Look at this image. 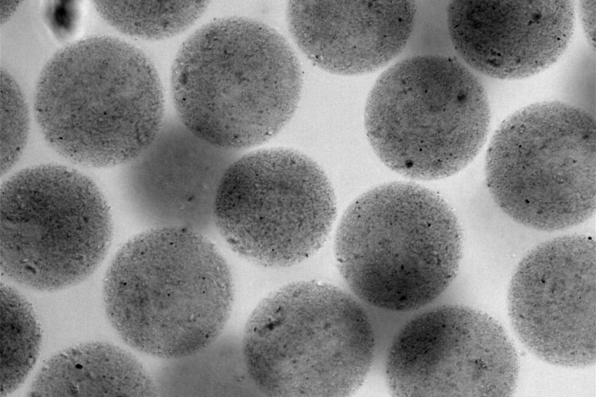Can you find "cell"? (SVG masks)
I'll list each match as a JSON object with an SVG mask.
<instances>
[{
    "instance_id": "17",
    "label": "cell",
    "mask_w": 596,
    "mask_h": 397,
    "mask_svg": "<svg viewBox=\"0 0 596 397\" xmlns=\"http://www.w3.org/2000/svg\"><path fill=\"white\" fill-rule=\"evenodd\" d=\"M100 15L120 32L144 39H163L191 26L203 14V1H95Z\"/></svg>"
},
{
    "instance_id": "8",
    "label": "cell",
    "mask_w": 596,
    "mask_h": 397,
    "mask_svg": "<svg viewBox=\"0 0 596 397\" xmlns=\"http://www.w3.org/2000/svg\"><path fill=\"white\" fill-rule=\"evenodd\" d=\"M98 187L83 173L46 164L22 170L1 189V269L26 288L52 291L89 277L112 238Z\"/></svg>"
},
{
    "instance_id": "2",
    "label": "cell",
    "mask_w": 596,
    "mask_h": 397,
    "mask_svg": "<svg viewBox=\"0 0 596 397\" xmlns=\"http://www.w3.org/2000/svg\"><path fill=\"white\" fill-rule=\"evenodd\" d=\"M233 281L206 236L191 229H148L116 253L103 282L109 321L131 347L163 358L194 355L222 333Z\"/></svg>"
},
{
    "instance_id": "9",
    "label": "cell",
    "mask_w": 596,
    "mask_h": 397,
    "mask_svg": "<svg viewBox=\"0 0 596 397\" xmlns=\"http://www.w3.org/2000/svg\"><path fill=\"white\" fill-rule=\"evenodd\" d=\"M337 203L324 170L290 149L241 155L225 170L214 203L217 232L243 258L290 267L315 254L332 229Z\"/></svg>"
},
{
    "instance_id": "6",
    "label": "cell",
    "mask_w": 596,
    "mask_h": 397,
    "mask_svg": "<svg viewBox=\"0 0 596 397\" xmlns=\"http://www.w3.org/2000/svg\"><path fill=\"white\" fill-rule=\"evenodd\" d=\"M490 121L479 78L457 59L439 54L412 56L384 71L364 117L378 158L399 174L424 180L451 176L470 163Z\"/></svg>"
},
{
    "instance_id": "19",
    "label": "cell",
    "mask_w": 596,
    "mask_h": 397,
    "mask_svg": "<svg viewBox=\"0 0 596 397\" xmlns=\"http://www.w3.org/2000/svg\"><path fill=\"white\" fill-rule=\"evenodd\" d=\"M581 15L583 28L586 31L587 36L590 41L595 43V1H581Z\"/></svg>"
},
{
    "instance_id": "20",
    "label": "cell",
    "mask_w": 596,
    "mask_h": 397,
    "mask_svg": "<svg viewBox=\"0 0 596 397\" xmlns=\"http://www.w3.org/2000/svg\"><path fill=\"white\" fill-rule=\"evenodd\" d=\"M19 1H1V23L6 22L16 11Z\"/></svg>"
},
{
    "instance_id": "3",
    "label": "cell",
    "mask_w": 596,
    "mask_h": 397,
    "mask_svg": "<svg viewBox=\"0 0 596 397\" xmlns=\"http://www.w3.org/2000/svg\"><path fill=\"white\" fill-rule=\"evenodd\" d=\"M34 112L52 149L94 168L135 160L165 119L154 65L140 49L111 36L88 37L57 51L40 73Z\"/></svg>"
},
{
    "instance_id": "7",
    "label": "cell",
    "mask_w": 596,
    "mask_h": 397,
    "mask_svg": "<svg viewBox=\"0 0 596 397\" xmlns=\"http://www.w3.org/2000/svg\"><path fill=\"white\" fill-rule=\"evenodd\" d=\"M595 116L560 100L508 116L485 157L487 187L517 222L541 231L578 225L595 210Z\"/></svg>"
},
{
    "instance_id": "1",
    "label": "cell",
    "mask_w": 596,
    "mask_h": 397,
    "mask_svg": "<svg viewBox=\"0 0 596 397\" xmlns=\"http://www.w3.org/2000/svg\"><path fill=\"white\" fill-rule=\"evenodd\" d=\"M180 121L215 147L234 151L276 135L299 101L302 72L288 42L254 19L215 20L180 47L171 70Z\"/></svg>"
},
{
    "instance_id": "12",
    "label": "cell",
    "mask_w": 596,
    "mask_h": 397,
    "mask_svg": "<svg viewBox=\"0 0 596 397\" xmlns=\"http://www.w3.org/2000/svg\"><path fill=\"white\" fill-rule=\"evenodd\" d=\"M240 154L203 140L177 116L165 117L153 142L120 173L124 201L144 227L185 228L210 238L217 232L219 182Z\"/></svg>"
},
{
    "instance_id": "15",
    "label": "cell",
    "mask_w": 596,
    "mask_h": 397,
    "mask_svg": "<svg viewBox=\"0 0 596 397\" xmlns=\"http://www.w3.org/2000/svg\"><path fill=\"white\" fill-rule=\"evenodd\" d=\"M152 378L121 348L103 342L69 347L48 359L28 396L45 397L154 396Z\"/></svg>"
},
{
    "instance_id": "14",
    "label": "cell",
    "mask_w": 596,
    "mask_h": 397,
    "mask_svg": "<svg viewBox=\"0 0 596 397\" xmlns=\"http://www.w3.org/2000/svg\"><path fill=\"white\" fill-rule=\"evenodd\" d=\"M416 13L414 1H292L287 20L303 53L316 65L341 75L381 68L405 48Z\"/></svg>"
},
{
    "instance_id": "4",
    "label": "cell",
    "mask_w": 596,
    "mask_h": 397,
    "mask_svg": "<svg viewBox=\"0 0 596 397\" xmlns=\"http://www.w3.org/2000/svg\"><path fill=\"white\" fill-rule=\"evenodd\" d=\"M463 253L456 215L434 191L392 182L354 200L337 229L339 272L366 303L386 310L421 308L455 278Z\"/></svg>"
},
{
    "instance_id": "13",
    "label": "cell",
    "mask_w": 596,
    "mask_h": 397,
    "mask_svg": "<svg viewBox=\"0 0 596 397\" xmlns=\"http://www.w3.org/2000/svg\"><path fill=\"white\" fill-rule=\"evenodd\" d=\"M454 50L470 68L501 80L546 69L567 49L575 8L569 0H456L447 8Z\"/></svg>"
},
{
    "instance_id": "11",
    "label": "cell",
    "mask_w": 596,
    "mask_h": 397,
    "mask_svg": "<svg viewBox=\"0 0 596 397\" xmlns=\"http://www.w3.org/2000/svg\"><path fill=\"white\" fill-rule=\"evenodd\" d=\"M595 249L590 236H559L529 250L514 271L511 325L546 362L571 368L595 362Z\"/></svg>"
},
{
    "instance_id": "16",
    "label": "cell",
    "mask_w": 596,
    "mask_h": 397,
    "mask_svg": "<svg viewBox=\"0 0 596 397\" xmlns=\"http://www.w3.org/2000/svg\"><path fill=\"white\" fill-rule=\"evenodd\" d=\"M41 344V327L33 307L17 290L1 283V396L13 393L24 382L36 363Z\"/></svg>"
},
{
    "instance_id": "10",
    "label": "cell",
    "mask_w": 596,
    "mask_h": 397,
    "mask_svg": "<svg viewBox=\"0 0 596 397\" xmlns=\"http://www.w3.org/2000/svg\"><path fill=\"white\" fill-rule=\"evenodd\" d=\"M513 344L492 317L457 304L409 320L389 346L386 377L393 396L506 397L516 388Z\"/></svg>"
},
{
    "instance_id": "18",
    "label": "cell",
    "mask_w": 596,
    "mask_h": 397,
    "mask_svg": "<svg viewBox=\"0 0 596 397\" xmlns=\"http://www.w3.org/2000/svg\"><path fill=\"white\" fill-rule=\"evenodd\" d=\"M29 133L27 105L16 81L1 72V170L4 174L20 158Z\"/></svg>"
},
{
    "instance_id": "5",
    "label": "cell",
    "mask_w": 596,
    "mask_h": 397,
    "mask_svg": "<svg viewBox=\"0 0 596 397\" xmlns=\"http://www.w3.org/2000/svg\"><path fill=\"white\" fill-rule=\"evenodd\" d=\"M248 375L269 396H348L372 367L375 336L363 307L333 285H285L264 297L245 325Z\"/></svg>"
}]
</instances>
